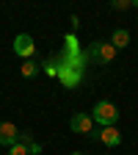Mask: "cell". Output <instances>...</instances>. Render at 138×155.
Instances as JSON below:
<instances>
[{
	"label": "cell",
	"mask_w": 138,
	"mask_h": 155,
	"mask_svg": "<svg viewBox=\"0 0 138 155\" xmlns=\"http://www.w3.org/2000/svg\"><path fill=\"white\" fill-rule=\"evenodd\" d=\"M33 50H36V42H33L30 33H19V36L14 39V53L22 58V61H28V58L33 55Z\"/></svg>",
	"instance_id": "cell-4"
},
{
	"label": "cell",
	"mask_w": 138,
	"mask_h": 155,
	"mask_svg": "<svg viewBox=\"0 0 138 155\" xmlns=\"http://www.w3.org/2000/svg\"><path fill=\"white\" fill-rule=\"evenodd\" d=\"M58 81H61L64 89H75L77 83L83 81V72L75 69V67H69V64H61V61H58Z\"/></svg>",
	"instance_id": "cell-3"
},
{
	"label": "cell",
	"mask_w": 138,
	"mask_h": 155,
	"mask_svg": "<svg viewBox=\"0 0 138 155\" xmlns=\"http://www.w3.org/2000/svg\"><path fill=\"white\" fill-rule=\"evenodd\" d=\"M83 55H86V61H94V64H108V61H113V58H116V47H113L111 42H94Z\"/></svg>",
	"instance_id": "cell-1"
},
{
	"label": "cell",
	"mask_w": 138,
	"mask_h": 155,
	"mask_svg": "<svg viewBox=\"0 0 138 155\" xmlns=\"http://www.w3.org/2000/svg\"><path fill=\"white\" fill-rule=\"evenodd\" d=\"M130 6H133V0H111V8H116V11H124Z\"/></svg>",
	"instance_id": "cell-12"
},
{
	"label": "cell",
	"mask_w": 138,
	"mask_h": 155,
	"mask_svg": "<svg viewBox=\"0 0 138 155\" xmlns=\"http://www.w3.org/2000/svg\"><path fill=\"white\" fill-rule=\"evenodd\" d=\"M19 72H22V78H36L39 72H42V64H36L33 58H28V61H22V67H19Z\"/></svg>",
	"instance_id": "cell-9"
},
{
	"label": "cell",
	"mask_w": 138,
	"mask_h": 155,
	"mask_svg": "<svg viewBox=\"0 0 138 155\" xmlns=\"http://www.w3.org/2000/svg\"><path fill=\"white\" fill-rule=\"evenodd\" d=\"M97 136H100V141L105 144V147H119L122 144V133L119 130H116L113 125H108V127H102L100 133H97Z\"/></svg>",
	"instance_id": "cell-7"
},
{
	"label": "cell",
	"mask_w": 138,
	"mask_h": 155,
	"mask_svg": "<svg viewBox=\"0 0 138 155\" xmlns=\"http://www.w3.org/2000/svg\"><path fill=\"white\" fill-rule=\"evenodd\" d=\"M42 72L50 75V78H58V61H50V58H47V61L42 64Z\"/></svg>",
	"instance_id": "cell-10"
},
{
	"label": "cell",
	"mask_w": 138,
	"mask_h": 155,
	"mask_svg": "<svg viewBox=\"0 0 138 155\" xmlns=\"http://www.w3.org/2000/svg\"><path fill=\"white\" fill-rule=\"evenodd\" d=\"M72 155H83V152H72Z\"/></svg>",
	"instance_id": "cell-14"
},
{
	"label": "cell",
	"mask_w": 138,
	"mask_h": 155,
	"mask_svg": "<svg viewBox=\"0 0 138 155\" xmlns=\"http://www.w3.org/2000/svg\"><path fill=\"white\" fill-rule=\"evenodd\" d=\"M111 45H113L116 50L127 47V45H130V33H127L124 28H116V31H113V36H111Z\"/></svg>",
	"instance_id": "cell-8"
},
{
	"label": "cell",
	"mask_w": 138,
	"mask_h": 155,
	"mask_svg": "<svg viewBox=\"0 0 138 155\" xmlns=\"http://www.w3.org/2000/svg\"><path fill=\"white\" fill-rule=\"evenodd\" d=\"M8 155H30V150H28V144L17 141V144H11V147H8Z\"/></svg>",
	"instance_id": "cell-11"
},
{
	"label": "cell",
	"mask_w": 138,
	"mask_h": 155,
	"mask_svg": "<svg viewBox=\"0 0 138 155\" xmlns=\"http://www.w3.org/2000/svg\"><path fill=\"white\" fill-rule=\"evenodd\" d=\"M91 119L97 125H102V127L116 125V119H119V108H116L113 103H108V100H100V103L94 105V116H91Z\"/></svg>",
	"instance_id": "cell-2"
},
{
	"label": "cell",
	"mask_w": 138,
	"mask_h": 155,
	"mask_svg": "<svg viewBox=\"0 0 138 155\" xmlns=\"http://www.w3.org/2000/svg\"><path fill=\"white\" fill-rule=\"evenodd\" d=\"M69 127L72 133H83V136H94V119L88 114H75L69 119Z\"/></svg>",
	"instance_id": "cell-5"
},
{
	"label": "cell",
	"mask_w": 138,
	"mask_h": 155,
	"mask_svg": "<svg viewBox=\"0 0 138 155\" xmlns=\"http://www.w3.org/2000/svg\"><path fill=\"white\" fill-rule=\"evenodd\" d=\"M133 6H138V0H133Z\"/></svg>",
	"instance_id": "cell-13"
},
{
	"label": "cell",
	"mask_w": 138,
	"mask_h": 155,
	"mask_svg": "<svg viewBox=\"0 0 138 155\" xmlns=\"http://www.w3.org/2000/svg\"><path fill=\"white\" fill-rule=\"evenodd\" d=\"M17 139H19L17 125L14 122H0V144H3V147H11V144H17Z\"/></svg>",
	"instance_id": "cell-6"
}]
</instances>
